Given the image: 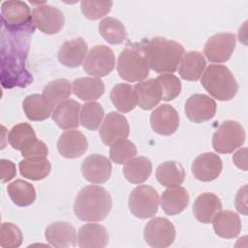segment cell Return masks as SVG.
Masks as SVG:
<instances>
[{
  "mask_svg": "<svg viewBox=\"0 0 248 248\" xmlns=\"http://www.w3.org/2000/svg\"><path fill=\"white\" fill-rule=\"evenodd\" d=\"M143 235L146 243L151 247L166 248L173 243L175 229L170 220L156 217L145 225Z\"/></svg>",
  "mask_w": 248,
  "mask_h": 248,
  "instance_id": "8",
  "label": "cell"
},
{
  "mask_svg": "<svg viewBox=\"0 0 248 248\" xmlns=\"http://www.w3.org/2000/svg\"><path fill=\"white\" fill-rule=\"evenodd\" d=\"M110 100L120 112H129L138 105L135 89L128 83H118L110 91Z\"/></svg>",
  "mask_w": 248,
  "mask_h": 248,
  "instance_id": "31",
  "label": "cell"
},
{
  "mask_svg": "<svg viewBox=\"0 0 248 248\" xmlns=\"http://www.w3.org/2000/svg\"><path fill=\"white\" fill-rule=\"evenodd\" d=\"M232 161L238 169L246 171L247 170V148L243 147L237 150L232 156Z\"/></svg>",
  "mask_w": 248,
  "mask_h": 248,
  "instance_id": "45",
  "label": "cell"
},
{
  "mask_svg": "<svg viewBox=\"0 0 248 248\" xmlns=\"http://www.w3.org/2000/svg\"><path fill=\"white\" fill-rule=\"evenodd\" d=\"M159 202L158 193L153 187L140 185L131 192L129 208L137 218L147 219L157 213Z\"/></svg>",
  "mask_w": 248,
  "mask_h": 248,
  "instance_id": "6",
  "label": "cell"
},
{
  "mask_svg": "<svg viewBox=\"0 0 248 248\" xmlns=\"http://www.w3.org/2000/svg\"><path fill=\"white\" fill-rule=\"evenodd\" d=\"M160 202L167 215H177L187 207L189 194L183 187H170L163 192Z\"/></svg>",
  "mask_w": 248,
  "mask_h": 248,
  "instance_id": "24",
  "label": "cell"
},
{
  "mask_svg": "<svg viewBox=\"0 0 248 248\" xmlns=\"http://www.w3.org/2000/svg\"><path fill=\"white\" fill-rule=\"evenodd\" d=\"M81 173L87 181L93 184H103L110 177L111 163L101 154L89 155L81 164Z\"/></svg>",
  "mask_w": 248,
  "mask_h": 248,
  "instance_id": "12",
  "label": "cell"
},
{
  "mask_svg": "<svg viewBox=\"0 0 248 248\" xmlns=\"http://www.w3.org/2000/svg\"><path fill=\"white\" fill-rule=\"evenodd\" d=\"M100 138L106 145H111L116 140L126 139L130 134L127 119L118 112H109L100 128Z\"/></svg>",
  "mask_w": 248,
  "mask_h": 248,
  "instance_id": "13",
  "label": "cell"
},
{
  "mask_svg": "<svg viewBox=\"0 0 248 248\" xmlns=\"http://www.w3.org/2000/svg\"><path fill=\"white\" fill-rule=\"evenodd\" d=\"M245 138V130L240 123L234 120H226L214 132L212 146L218 153H232L244 143Z\"/></svg>",
  "mask_w": 248,
  "mask_h": 248,
  "instance_id": "5",
  "label": "cell"
},
{
  "mask_svg": "<svg viewBox=\"0 0 248 248\" xmlns=\"http://www.w3.org/2000/svg\"><path fill=\"white\" fill-rule=\"evenodd\" d=\"M142 51L148 67L156 73H174L182 56L181 44L163 37H154L142 46Z\"/></svg>",
  "mask_w": 248,
  "mask_h": 248,
  "instance_id": "1",
  "label": "cell"
},
{
  "mask_svg": "<svg viewBox=\"0 0 248 248\" xmlns=\"http://www.w3.org/2000/svg\"><path fill=\"white\" fill-rule=\"evenodd\" d=\"M24 158H35V157H46L48 153V148L40 140H36L29 147L20 151Z\"/></svg>",
  "mask_w": 248,
  "mask_h": 248,
  "instance_id": "42",
  "label": "cell"
},
{
  "mask_svg": "<svg viewBox=\"0 0 248 248\" xmlns=\"http://www.w3.org/2000/svg\"><path fill=\"white\" fill-rule=\"evenodd\" d=\"M234 204L238 212L243 215H247V185H243L240 189H238L235 196Z\"/></svg>",
  "mask_w": 248,
  "mask_h": 248,
  "instance_id": "44",
  "label": "cell"
},
{
  "mask_svg": "<svg viewBox=\"0 0 248 248\" xmlns=\"http://www.w3.org/2000/svg\"><path fill=\"white\" fill-rule=\"evenodd\" d=\"M164 101H171L175 99L181 91V82L178 78L172 74H163L157 77Z\"/></svg>",
  "mask_w": 248,
  "mask_h": 248,
  "instance_id": "40",
  "label": "cell"
},
{
  "mask_svg": "<svg viewBox=\"0 0 248 248\" xmlns=\"http://www.w3.org/2000/svg\"><path fill=\"white\" fill-rule=\"evenodd\" d=\"M37 140L34 129L28 123H18L9 132L8 141L16 150L22 151Z\"/></svg>",
  "mask_w": 248,
  "mask_h": 248,
  "instance_id": "34",
  "label": "cell"
},
{
  "mask_svg": "<svg viewBox=\"0 0 248 248\" xmlns=\"http://www.w3.org/2000/svg\"><path fill=\"white\" fill-rule=\"evenodd\" d=\"M114 53L105 45L93 46L83 61V70L93 77H105L114 68Z\"/></svg>",
  "mask_w": 248,
  "mask_h": 248,
  "instance_id": "7",
  "label": "cell"
},
{
  "mask_svg": "<svg viewBox=\"0 0 248 248\" xmlns=\"http://www.w3.org/2000/svg\"><path fill=\"white\" fill-rule=\"evenodd\" d=\"M88 142L85 136L78 130L64 132L58 140L57 149L61 156L75 159L82 156L87 150Z\"/></svg>",
  "mask_w": 248,
  "mask_h": 248,
  "instance_id": "18",
  "label": "cell"
},
{
  "mask_svg": "<svg viewBox=\"0 0 248 248\" xmlns=\"http://www.w3.org/2000/svg\"><path fill=\"white\" fill-rule=\"evenodd\" d=\"M216 108L215 101L204 94H194L185 104L186 116L195 123H202L213 118Z\"/></svg>",
  "mask_w": 248,
  "mask_h": 248,
  "instance_id": "11",
  "label": "cell"
},
{
  "mask_svg": "<svg viewBox=\"0 0 248 248\" xmlns=\"http://www.w3.org/2000/svg\"><path fill=\"white\" fill-rule=\"evenodd\" d=\"M137 95L138 105L144 110L152 109L162 100L161 87L156 79L140 81L134 87Z\"/></svg>",
  "mask_w": 248,
  "mask_h": 248,
  "instance_id": "25",
  "label": "cell"
},
{
  "mask_svg": "<svg viewBox=\"0 0 248 248\" xmlns=\"http://www.w3.org/2000/svg\"><path fill=\"white\" fill-rule=\"evenodd\" d=\"M72 93V84L65 78H59L47 83L44 90L43 95L49 101L53 108L65 102Z\"/></svg>",
  "mask_w": 248,
  "mask_h": 248,
  "instance_id": "36",
  "label": "cell"
},
{
  "mask_svg": "<svg viewBox=\"0 0 248 248\" xmlns=\"http://www.w3.org/2000/svg\"><path fill=\"white\" fill-rule=\"evenodd\" d=\"M205 65V59L200 51H189L182 56L178 72L183 79L196 81L202 77Z\"/></svg>",
  "mask_w": 248,
  "mask_h": 248,
  "instance_id": "26",
  "label": "cell"
},
{
  "mask_svg": "<svg viewBox=\"0 0 248 248\" xmlns=\"http://www.w3.org/2000/svg\"><path fill=\"white\" fill-rule=\"evenodd\" d=\"M47 242L54 247H75L77 243L76 228L68 222L58 221L48 225L45 232Z\"/></svg>",
  "mask_w": 248,
  "mask_h": 248,
  "instance_id": "17",
  "label": "cell"
},
{
  "mask_svg": "<svg viewBox=\"0 0 248 248\" xmlns=\"http://www.w3.org/2000/svg\"><path fill=\"white\" fill-rule=\"evenodd\" d=\"M111 206V197L105 188L88 185L78 194L74 203V211L81 221L99 222L106 219Z\"/></svg>",
  "mask_w": 248,
  "mask_h": 248,
  "instance_id": "2",
  "label": "cell"
},
{
  "mask_svg": "<svg viewBox=\"0 0 248 248\" xmlns=\"http://www.w3.org/2000/svg\"><path fill=\"white\" fill-rule=\"evenodd\" d=\"M72 86L74 94L83 101H95L105 93V84L99 78H78Z\"/></svg>",
  "mask_w": 248,
  "mask_h": 248,
  "instance_id": "27",
  "label": "cell"
},
{
  "mask_svg": "<svg viewBox=\"0 0 248 248\" xmlns=\"http://www.w3.org/2000/svg\"><path fill=\"white\" fill-rule=\"evenodd\" d=\"M137 153L138 150L136 145L126 139L116 140L109 148V157L111 161L119 165L126 164L128 161L135 158Z\"/></svg>",
  "mask_w": 248,
  "mask_h": 248,
  "instance_id": "38",
  "label": "cell"
},
{
  "mask_svg": "<svg viewBox=\"0 0 248 248\" xmlns=\"http://www.w3.org/2000/svg\"><path fill=\"white\" fill-rule=\"evenodd\" d=\"M22 108L25 115L31 121H43L46 119L54 108L49 101L44 95L40 94L27 96L22 103Z\"/></svg>",
  "mask_w": 248,
  "mask_h": 248,
  "instance_id": "28",
  "label": "cell"
},
{
  "mask_svg": "<svg viewBox=\"0 0 248 248\" xmlns=\"http://www.w3.org/2000/svg\"><path fill=\"white\" fill-rule=\"evenodd\" d=\"M222 209L220 199L213 193H202L195 201L193 213L198 221L203 224L211 223L213 217Z\"/></svg>",
  "mask_w": 248,
  "mask_h": 248,
  "instance_id": "23",
  "label": "cell"
},
{
  "mask_svg": "<svg viewBox=\"0 0 248 248\" xmlns=\"http://www.w3.org/2000/svg\"><path fill=\"white\" fill-rule=\"evenodd\" d=\"M156 178L158 182L165 187H178L184 181L185 171L179 163L168 161L158 166Z\"/></svg>",
  "mask_w": 248,
  "mask_h": 248,
  "instance_id": "29",
  "label": "cell"
},
{
  "mask_svg": "<svg viewBox=\"0 0 248 248\" xmlns=\"http://www.w3.org/2000/svg\"><path fill=\"white\" fill-rule=\"evenodd\" d=\"M112 7L111 1H81L80 9L83 16L90 19H99L110 12Z\"/></svg>",
  "mask_w": 248,
  "mask_h": 248,
  "instance_id": "41",
  "label": "cell"
},
{
  "mask_svg": "<svg viewBox=\"0 0 248 248\" xmlns=\"http://www.w3.org/2000/svg\"><path fill=\"white\" fill-rule=\"evenodd\" d=\"M104 115V108L99 103L89 102L81 107L80 123L84 128L95 131L99 128Z\"/></svg>",
  "mask_w": 248,
  "mask_h": 248,
  "instance_id": "37",
  "label": "cell"
},
{
  "mask_svg": "<svg viewBox=\"0 0 248 248\" xmlns=\"http://www.w3.org/2000/svg\"><path fill=\"white\" fill-rule=\"evenodd\" d=\"M235 46V36L232 33H218L211 36L205 43L203 52L206 58L215 63L230 59Z\"/></svg>",
  "mask_w": 248,
  "mask_h": 248,
  "instance_id": "10",
  "label": "cell"
},
{
  "mask_svg": "<svg viewBox=\"0 0 248 248\" xmlns=\"http://www.w3.org/2000/svg\"><path fill=\"white\" fill-rule=\"evenodd\" d=\"M23 235L18 227L13 223L5 222L0 230V246L3 248H16L22 243Z\"/></svg>",
  "mask_w": 248,
  "mask_h": 248,
  "instance_id": "39",
  "label": "cell"
},
{
  "mask_svg": "<svg viewBox=\"0 0 248 248\" xmlns=\"http://www.w3.org/2000/svg\"><path fill=\"white\" fill-rule=\"evenodd\" d=\"M150 125L155 133L163 136H170L178 129V113L170 105H161L152 111L150 115Z\"/></svg>",
  "mask_w": 248,
  "mask_h": 248,
  "instance_id": "14",
  "label": "cell"
},
{
  "mask_svg": "<svg viewBox=\"0 0 248 248\" xmlns=\"http://www.w3.org/2000/svg\"><path fill=\"white\" fill-rule=\"evenodd\" d=\"M108 233L107 229L99 224H85L78 233V245L80 248H104L108 245Z\"/></svg>",
  "mask_w": 248,
  "mask_h": 248,
  "instance_id": "22",
  "label": "cell"
},
{
  "mask_svg": "<svg viewBox=\"0 0 248 248\" xmlns=\"http://www.w3.org/2000/svg\"><path fill=\"white\" fill-rule=\"evenodd\" d=\"M0 178L2 183H6L10 180H12L16 174V165L7 159H1L0 160Z\"/></svg>",
  "mask_w": 248,
  "mask_h": 248,
  "instance_id": "43",
  "label": "cell"
},
{
  "mask_svg": "<svg viewBox=\"0 0 248 248\" xmlns=\"http://www.w3.org/2000/svg\"><path fill=\"white\" fill-rule=\"evenodd\" d=\"M101 36L111 45H119L127 38L126 29L123 23L115 17H105L99 23Z\"/></svg>",
  "mask_w": 248,
  "mask_h": 248,
  "instance_id": "35",
  "label": "cell"
},
{
  "mask_svg": "<svg viewBox=\"0 0 248 248\" xmlns=\"http://www.w3.org/2000/svg\"><path fill=\"white\" fill-rule=\"evenodd\" d=\"M20 174L30 180L46 178L51 170V165L46 157L25 158L18 164Z\"/></svg>",
  "mask_w": 248,
  "mask_h": 248,
  "instance_id": "32",
  "label": "cell"
},
{
  "mask_svg": "<svg viewBox=\"0 0 248 248\" xmlns=\"http://www.w3.org/2000/svg\"><path fill=\"white\" fill-rule=\"evenodd\" d=\"M203 88L219 101L232 100L238 91V84L228 67L224 65H209L202 77Z\"/></svg>",
  "mask_w": 248,
  "mask_h": 248,
  "instance_id": "3",
  "label": "cell"
},
{
  "mask_svg": "<svg viewBox=\"0 0 248 248\" xmlns=\"http://www.w3.org/2000/svg\"><path fill=\"white\" fill-rule=\"evenodd\" d=\"M7 191L13 202L18 206H28L36 200V191L33 185L21 179L10 183Z\"/></svg>",
  "mask_w": 248,
  "mask_h": 248,
  "instance_id": "33",
  "label": "cell"
},
{
  "mask_svg": "<svg viewBox=\"0 0 248 248\" xmlns=\"http://www.w3.org/2000/svg\"><path fill=\"white\" fill-rule=\"evenodd\" d=\"M32 20L29 7L17 0L5 1L1 5L2 25L8 28H19Z\"/></svg>",
  "mask_w": 248,
  "mask_h": 248,
  "instance_id": "15",
  "label": "cell"
},
{
  "mask_svg": "<svg viewBox=\"0 0 248 248\" xmlns=\"http://www.w3.org/2000/svg\"><path fill=\"white\" fill-rule=\"evenodd\" d=\"M152 172L151 161L146 157H136L128 161L123 167L125 178L133 183L140 184L144 182Z\"/></svg>",
  "mask_w": 248,
  "mask_h": 248,
  "instance_id": "30",
  "label": "cell"
},
{
  "mask_svg": "<svg viewBox=\"0 0 248 248\" xmlns=\"http://www.w3.org/2000/svg\"><path fill=\"white\" fill-rule=\"evenodd\" d=\"M32 21L43 33L56 34L64 26L65 17L58 8L44 4L33 10Z\"/></svg>",
  "mask_w": 248,
  "mask_h": 248,
  "instance_id": "9",
  "label": "cell"
},
{
  "mask_svg": "<svg viewBox=\"0 0 248 248\" xmlns=\"http://www.w3.org/2000/svg\"><path fill=\"white\" fill-rule=\"evenodd\" d=\"M215 233L223 238H234L241 231V221L239 216L230 210H220L212 219Z\"/></svg>",
  "mask_w": 248,
  "mask_h": 248,
  "instance_id": "21",
  "label": "cell"
},
{
  "mask_svg": "<svg viewBox=\"0 0 248 248\" xmlns=\"http://www.w3.org/2000/svg\"><path fill=\"white\" fill-rule=\"evenodd\" d=\"M117 72L124 80L141 81L149 75V67L145 61L142 46H128L124 48L117 59Z\"/></svg>",
  "mask_w": 248,
  "mask_h": 248,
  "instance_id": "4",
  "label": "cell"
},
{
  "mask_svg": "<svg viewBox=\"0 0 248 248\" xmlns=\"http://www.w3.org/2000/svg\"><path fill=\"white\" fill-rule=\"evenodd\" d=\"M81 106L78 102L70 99L59 104L52 112L53 121L64 130H70L78 127Z\"/></svg>",
  "mask_w": 248,
  "mask_h": 248,
  "instance_id": "20",
  "label": "cell"
},
{
  "mask_svg": "<svg viewBox=\"0 0 248 248\" xmlns=\"http://www.w3.org/2000/svg\"><path fill=\"white\" fill-rule=\"evenodd\" d=\"M222 168V160L217 154L205 152L194 160L191 170L198 180L209 182L215 180L220 175Z\"/></svg>",
  "mask_w": 248,
  "mask_h": 248,
  "instance_id": "16",
  "label": "cell"
},
{
  "mask_svg": "<svg viewBox=\"0 0 248 248\" xmlns=\"http://www.w3.org/2000/svg\"><path fill=\"white\" fill-rule=\"evenodd\" d=\"M87 44L82 38L66 41L60 47L57 58L61 64L69 68H77L84 61Z\"/></svg>",
  "mask_w": 248,
  "mask_h": 248,
  "instance_id": "19",
  "label": "cell"
}]
</instances>
